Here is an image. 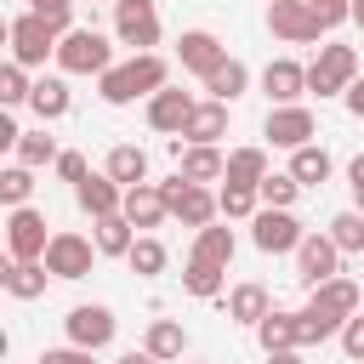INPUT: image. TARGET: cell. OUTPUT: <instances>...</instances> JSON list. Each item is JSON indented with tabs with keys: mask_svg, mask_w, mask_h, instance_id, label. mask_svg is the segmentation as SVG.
<instances>
[{
	"mask_svg": "<svg viewBox=\"0 0 364 364\" xmlns=\"http://www.w3.org/2000/svg\"><path fill=\"white\" fill-rule=\"evenodd\" d=\"M114 364H159V358H154V353H148V347H131V353H119V358H114Z\"/></svg>",
	"mask_w": 364,
	"mask_h": 364,
	"instance_id": "f907efd6",
	"label": "cell"
},
{
	"mask_svg": "<svg viewBox=\"0 0 364 364\" xmlns=\"http://www.w3.org/2000/svg\"><path fill=\"white\" fill-rule=\"evenodd\" d=\"M267 6H273V0H267Z\"/></svg>",
	"mask_w": 364,
	"mask_h": 364,
	"instance_id": "91938a15",
	"label": "cell"
},
{
	"mask_svg": "<svg viewBox=\"0 0 364 364\" xmlns=\"http://www.w3.org/2000/svg\"><path fill=\"white\" fill-rule=\"evenodd\" d=\"M336 341H341V353H347L353 364H364V318H358V313L341 324V336H336Z\"/></svg>",
	"mask_w": 364,
	"mask_h": 364,
	"instance_id": "ee69618b",
	"label": "cell"
},
{
	"mask_svg": "<svg viewBox=\"0 0 364 364\" xmlns=\"http://www.w3.org/2000/svg\"><path fill=\"white\" fill-rule=\"evenodd\" d=\"M57 28L46 23V17H34V11H23V17H11V57L23 63V68H46L51 57H57Z\"/></svg>",
	"mask_w": 364,
	"mask_h": 364,
	"instance_id": "5b68a950",
	"label": "cell"
},
{
	"mask_svg": "<svg viewBox=\"0 0 364 364\" xmlns=\"http://www.w3.org/2000/svg\"><path fill=\"white\" fill-rule=\"evenodd\" d=\"M256 210H262L256 188H245V182H222V188H216V216H228V222H250Z\"/></svg>",
	"mask_w": 364,
	"mask_h": 364,
	"instance_id": "1f68e13d",
	"label": "cell"
},
{
	"mask_svg": "<svg viewBox=\"0 0 364 364\" xmlns=\"http://www.w3.org/2000/svg\"><path fill=\"white\" fill-rule=\"evenodd\" d=\"M341 324L347 318H336V313H324V307H301L296 313V347H318V341H330V336H341Z\"/></svg>",
	"mask_w": 364,
	"mask_h": 364,
	"instance_id": "83f0119b",
	"label": "cell"
},
{
	"mask_svg": "<svg viewBox=\"0 0 364 364\" xmlns=\"http://www.w3.org/2000/svg\"><path fill=\"white\" fill-rule=\"evenodd\" d=\"M125 262H131V273H136V279H159V273H165V262H171V250H165L154 233H136V239H131V250H125Z\"/></svg>",
	"mask_w": 364,
	"mask_h": 364,
	"instance_id": "f546056e",
	"label": "cell"
},
{
	"mask_svg": "<svg viewBox=\"0 0 364 364\" xmlns=\"http://www.w3.org/2000/svg\"><path fill=\"white\" fill-rule=\"evenodd\" d=\"M330 154L318 148V142H301V148H290V176L301 182V188H324L330 182Z\"/></svg>",
	"mask_w": 364,
	"mask_h": 364,
	"instance_id": "484cf974",
	"label": "cell"
},
{
	"mask_svg": "<svg viewBox=\"0 0 364 364\" xmlns=\"http://www.w3.org/2000/svg\"><path fill=\"white\" fill-rule=\"evenodd\" d=\"M358 284H364V279H358Z\"/></svg>",
	"mask_w": 364,
	"mask_h": 364,
	"instance_id": "680465c9",
	"label": "cell"
},
{
	"mask_svg": "<svg viewBox=\"0 0 364 364\" xmlns=\"http://www.w3.org/2000/svg\"><path fill=\"white\" fill-rule=\"evenodd\" d=\"M262 136H267L273 148H301V142L318 136V119H313V108H301V102H273L267 119H262Z\"/></svg>",
	"mask_w": 364,
	"mask_h": 364,
	"instance_id": "9c48e42d",
	"label": "cell"
},
{
	"mask_svg": "<svg viewBox=\"0 0 364 364\" xmlns=\"http://www.w3.org/2000/svg\"><path fill=\"white\" fill-rule=\"evenodd\" d=\"M171 154H176V171L188 182H222V171H228V154L216 142H182V136H171Z\"/></svg>",
	"mask_w": 364,
	"mask_h": 364,
	"instance_id": "5bb4252c",
	"label": "cell"
},
{
	"mask_svg": "<svg viewBox=\"0 0 364 364\" xmlns=\"http://www.w3.org/2000/svg\"><path fill=\"white\" fill-rule=\"evenodd\" d=\"M262 176H267V148H233V154H228L222 182H245V188H256Z\"/></svg>",
	"mask_w": 364,
	"mask_h": 364,
	"instance_id": "e575fe53",
	"label": "cell"
},
{
	"mask_svg": "<svg viewBox=\"0 0 364 364\" xmlns=\"http://www.w3.org/2000/svg\"><path fill=\"white\" fill-rule=\"evenodd\" d=\"M6 353H11V336H6V330H0V358H6Z\"/></svg>",
	"mask_w": 364,
	"mask_h": 364,
	"instance_id": "9f6ffc18",
	"label": "cell"
},
{
	"mask_svg": "<svg viewBox=\"0 0 364 364\" xmlns=\"http://www.w3.org/2000/svg\"><path fill=\"white\" fill-rule=\"evenodd\" d=\"M222 136H228V102H216V97L193 102V114L182 125V142H222Z\"/></svg>",
	"mask_w": 364,
	"mask_h": 364,
	"instance_id": "44dd1931",
	"label": "cell"
},
{
	"mask_svg": "<svg viewBox=\"0 0 364 364\" xmlns=\"http://www.w3.org/2000/svg\"><path fill=\"white\" fill-rule=\"evenodd\" d=\"M313 307H324V313H336V318H353L358 313V301H364V284L358 279H324V284H313V296H307Z\"/></svg>",
	"mask_w": 364,
	"mask_h": 364,
	"instance_id": "ffe728a7",
	"label": "cell"
},
{
	"mask_svg": "<svg viewBox=\"0 0 364 364\" xmlns=\"http://www.w3.org/2000/svg\"><path fill=\"white\" fill-rule=\"evenodd\" d=\"M28 11H34V17H46L57 34H68V28H74V0H28Z\"/></svg>",
	"mask_w": 364,
	"mask_h": 364,
	"instance_id": "b9f144b4",
	"label": "cell"
},
{
	"mask_svg": "<svg viewBox=\"0 0 364 364\" xmlns=\"http://www.w3.org/2000/svg\"><path fill=\"white\" fill-rule=\"evenodd\" d=\"M267 28H273L284 46H313L318 34H330L324 17H318L307 0H273V6H267Z\"/></svg>",
	"mask_w": 364,
	"mask_h": 364,
	"instance_id": "ba28073f",
	"label": "cell"
},
{
	"mask_svg": "<svg viewBox=\"0 0 364 364\" xmlns=\"http://www.w3.org/2000/svg\"><path fill=\"white\" fill-rule=\"evenodd\" d=\"M28 199H34V171H28V165H6V171H0V205L17 210V205H28Z\"/></svg>",
	"mask_w": 364,
	"mask_h": 364,
	"instance_id": "ab89813d",
	"label": "cell"
},
{
	"mask_svg": "<svg viewBox=\"0 0 364 364\" xmlns=\"http://www.w3.org/2000/svg\"><path fill=\"white\" fill-rule=\"evenodd\" d=\"M46 245H51L46 216H40L34 205H17V210L6 216V250H11L17 262H40V256H46Z\"/></svg>",
	"mask_w": 364,
	"mask_h": 364,
	"instance_id": "7c38bea8",
	"label": "cell"
},
{
	"mask_svg": "<svg viewBox=\"0 0 364 364\" xmlns=\"http://www.w3.org/2000/svg\"><path fill=\"white\" fill-rule=\"evenodd\" d=\"M51 63L63 74H102V68H114V40L97 34V28H68L57 40V57Z\"/></svg>",
	"mask_w": 364,
	"mask_h": 364,
	"instance_id": "7a4b0ae2",
	"label": "cell"
},
{
	"mask_svg": "<svg viewBox=\"0 0 364 364\" xmlns=\"http://www.w3.org/2000/svg\"><path fill=\"white\" fill-rule=\"evenodd\" d=\"M108 6H114V0H108Z\"/></svg>",
	"mask_w": 364,
	"mask_h": 364,
	"instance_id": "94428289",
	"label": "cell"
},
{
	"mask_svg": "<svg viewBox=\"0 0 364 364\" xmlns=\"http://www.w3.org/2000/svg\"><path fill=\"white\" fill-rule=\"evenodd\" d=\"M119 210H125V222H131L136 233H148V228H159V222L171 216V210H165V193H159V182H136V188H125Z\"/></svg>",
	"mask_w": 364,
	"mask_h": 364,
	"instance_id": "e0dca14e",
	"label": "cell"
},
{
	"mask_svg": "<svg viewBox=\"0 0 364 364\" xmlns=\"http://www.w3.org/2000/svg\"><path fill=\"white\" fill-rule=\"evenodd\" d=\"M301 233H307V228L296 222V210H273V205H262V210L250 216V239H256L262 256H284V250H296Z\"/></svg>",
	"mask_w": 364,
	"mask_h": 364,
	"instance_id": "30bf717a",
	"label": "cell"
},
{
	"mask_svg": "<svg viewBox=\"0 0 364 364\" xmlns=\"http://www.w3.org/2000/svg\"><path fill=\"white\" fill-rule=\"evenodd\" d=\"M102 171H108L119 188H136V182H148V154H142L136 142H114L108 159H102Z\"/></svg>",
	"mask_w": 364,
	"mask_h": 364,
	"instance_id": "cb8c5ba5",
	"label": "cell"
},
{
	"mask_svg": "<svg viewBox=\"0 0 364 364\" xmlns=\"http://www.w3.org/2000/svg\"><path fill=\"white\" fill-rule=\"evenodd\" d=\"M57 176L80 188V182L91 176V165H85V154H80V148H63V154H57Z\"/></svg>",
	"mask_w": 364,
	"mask_h": 364,
	"instance_id": "7bdbcfd3",
	"label": "cell"
},
{
	"mask_svg": "<svg viewBox=\"0 0 364 364\" xmlns=\"http://www.w3.org/2000/svg\"><path fill=\"white\" fill-rule=\"evenodd\" d=\"M159 193H165V210L182 222V228H205V222H216V193L205 188V182H188L182 171L171 176V182H159Z\"/></svg>",
	"mask_w": 364,
	"mask_h": 364,
	"instance_id": "3957f363",
	"label": "cell"
},
{
	"mask_svg": "<svg viewBox=\"0 0 364 364\" xmlns=\"http://www.w3.org/2000/svg\"><path fill=\"white\" fill-rule=\"evenodd\" d=\"M46 273L51 279H85L91 273V262H97V245L85 239V233H74V228H63V233H51V245H46Z\"/></svg>",
	"mask_w": 364,
	"mask_h": 364,
	"instance_id": "52a82bcc",
	"label": "cell"
},
{
	"mask_svg": "<svg viewBox=\"0 0 364 364\" xmlns=\"http://www.w3.org/2000/svg\"><path fill=\"white\" fill-rule=\"evenodd\" d=\"M28 108L40 114V125L63 119V114L74 108V91H68V80H63V74H40V80L28 85Z\"/></svg>",
	"mask_w": 364,
	"mask_h": 364,
	"instance_id": "d6986e66",
	"label": "cell"
},
{
	"mask_svg": "<svg viewBox=\"0 0 364 364\" xmlns=\"http://www.w3.org/2000/svg\"><path fill=\"white\" fill-rule=\"evenodd\" d=\"M233 250H239V245H233V228H216V222H205V228L193 233V256H199V262H216V267H228V262H233Z\"/></svg>",
	"mask_w": 364,
	"mask_h": 364,
	"instance_id": "d6a6232c",
	"label": "cell"
},
{
	"mask_svg": "<svg viewBox=\"0 0 364 364\" xmlns=\"http://www.w3.org/2000/svg\"><path fill=\"white\" fill-rule=\"evenodd\" d=\"M74 199H80V210H85V216L97 222V216H114V210H119L125 188H119V182H114L108 171H102V176H85V182L74 188Z\"/></svg>",
	"mask_w": 364,
	"mask_h": 364,
	"instance_id": "7402d4cb",
	"label": "cell"
},
{
	"mask_svg": "<svg viewBox=\"0 0 364 364\" xmlns=\"http://www.w3.org/2000/svg\"><path fill=\"white\" fill-rule=\"evenodd\" d=\"M222 57H228V46H222L210 28H188V34L176 40V63H182L188 74H199V80H205V74H210Z\"/></svg>",
	"mask_w": 364,
	"mask_h": 364,
	"instance_id": "2e32d148",
	"label": "cell"
},
{
	"mask_svg": "<svg viewBox=\"0 0 364 364\" xmlns=\"http://www.w3.org/2000/svg\"><path fill=\"white\" fill-rule=\"evenodd\" d=\"M159 85H171V63L159 51H131L125 63H114V68L97 74V97L108 108H131L136 97H154Z\"/></svg>",
	"mask_w": 364,
	"mask_h": 364,
	"instance_id": "6da1fadb",
	"label": "cell"
},
{
	"mask_svg": "<svg viewBox=\"0 0 364 364\" xmlns=\"http://www.w3.org/2000/svg\"><path fill=\"white\" fill-rule=\"evenodd\" d=\"M267 364H301V347H279V353H267Z\"/></svg>",
	"mask_w": 364,
	"mask_h": 364,
	"instance_id": "816d5d0a",
	"label": "cell"
},
{
	"mask_svg": "<svg viewBox=\"0 0 364 364\" xmlns=\"http://www.w3.org/2000/svg\"><path fill=\"white\" fill-rule=\"evenodd\" d=\"M318 17H324V28H336V23H347V11H353V0H307Z\"/></svg>",
	"mask_w": 364,
	"mask_h": 364,
	"instance_id": "bcb514c9",
	"label": "cell"
},
{
	"mask_svg": "<svg viewBox=\"0 0 364 364\" xmlns=\"http://www.w3.org/2000/svg\"><path fill=\"white\" fill-rule=\"evenodd\" d=\"M46 279H51V273H46V262H17L6 290H11L17 301H40V296H46Z\"/></svg>",
	"mask_w": 364,
	"mask_h": 364,
	"instance_id": "f35d334b",
	"label": "cell"
},
{
	"mask_svg": "<svg viewBox=\"0 0 364 364\" xmlns=\"http://www.w3.org/2000/svg\"><path fill=\"white\" fill-rule=\"evenodd\" d=\"M11 267H17V256H11V250H0V290L11 284Z\"/></svg>",
	"mask_w": 364,
	"mask_h": 364,
	"instance_id": "f5cc1de1",
	"label": "cell"
},
{
	"mask_svg": "<svg viewBox=\"0 0 364 364\" xmlns=\"http://www.w3.org/2000/svg\"><path fill=\"white\" fill-rule=\"evenodd\" d=\"M57 154H63V148H57V136H51L46 125L17 136V165H28V171H46V165H57Z\"/></svg>",
	"mask_w": 364,
	"mask_h": 364,
	"instance_id": "4dcf8cb0",
	"label": "cell"
},
{
	"mask_svg": "<svg viewBox=\"0 0 364 364\" xmlns=\"http://www.w3.org/2000/svg\"><path fill=\"white\" fill-rule=\"evenodd\" d=\"M267 307H273L267 284H233V290H228V318H233V324H250V330H256V324L267 318Z\"/></svg>",
	"mask_w": 364,
	"mask_h": 364,
	"instance_id": "d4e9b609",
	"label": "cell"
},
{
	"mask_svg": "<svg viewBox=\"0 0 364 364\" xmlns=\"http://www.w3.org/2000/svg\"><path fill=\"white\" fill-rule=\"evenodd\" d=\"M324 233L336 239L341 256H358V250H364V210H341V216H330Z\"/></svg>",
	"mask_w": 364,
	"mask_h": 364,
	"instance_id": "74e56055",
	"label": "cell"
},
{
	"mask_svg": "<svg viewBox=\"0 0 364 364\" xmlns=\"http://www.w3.org/2000/svg\"><path fill=\"white\" fill-rule=\"evenodd\" d=\"M142 347H148L159 364H171V358H182V353H188V330H182L176 318H154V324H148V336H142Z\"/></svg>",
	"mask_w": 364,
	"mask_h": 364,
	"instance_id": "f1b7e54d",
	"label": "cell"
},
{
	"mask_svg": "<svg viewBox=\"0 0 364 364\" xmlns=\"http://www.w3.org/2000/svg\"><path fill=\"white\" fill-rule=\"evenodd\" d=\"M336 273H341L336 239H330V233H301V245H296V279L313 290V284H324V279H336Z\"/></svg>",
	"mask_w": 364,
	"mask_h": 364,
	"instance_id": "4fadbf2b",
	"label": "cell"
},
{
	"mask_svg": "<svg viewBox=\"0 0 364 364\" xmlns=\"http://www.w3.org/2000/svg\"><path fill=\"white\" fill-rule=\"evenodd\" d=\"M262 91H267V102H301L307 68H301L296 57H273V63L262 68Z\"/></svg>",
	"mask_w": 364,
	"mask_h": 364,
	"instance_id": "ac0fdd59",
	"label": "cell"
},
{
	"mask_svg": "<svg viewBox=\"0 0 364 364\" xmlns=\"http://www.w3.org/2000/svg\"><path fill=\"white\" fill-rule=\"evenodd\" d=\"M358 210H364V199H358Z\"/></svg>",
	"mask_w": 364,
	"mask_h": 364,
	"instance_id": "6f0895ef",
	"label": "cell"
},
{
	"mask_svg": "<svg viewBox=\"0 0 364 364\" xmlns=\"http://www.w3.org/2000/svg\"><path fill=\"white\" fill-rule=\"evenodd\" d=\"M40 364H97V353L68 341V347H46V353H40Z\"/></svg>",
	"mask_w": 364,
	"mask_h": 364,
	"instance_id": "f6af8a7d",
	"label": "cell"
},
{
	"mask_svg": "<svg viewBox=\"0 0 364 364\" xmlns=\"http://www.w3.org/2000/svg\"><path fill=\"white\" fill-rule=\"evenodd\" d=\"M256 199H262V205H273V210H290V205L301 199V182H296L290 171H267V176L256 182Z\"/></svg>",
	"mask_w": 364,
	"mask_h": 364,
	"instance_id": "d590c367",
	"label": "cell"
},
{
	"mask_svg": "<svg viewBox=\"0 0 364 364\" xmlns=\"http://www.w3.org/2000/svg\"><path fill=\"white\" fill-rule=\"evenodd\" d=\"M205 91H210L216 102H228V108H233V102H239V97L250 91V68H245L239 57H222V63H216V68L205 74Z\"/></svg>",
	"mask_w": 364,
	"mask_h": 364,
	"instance_id": "603a6c76",
	"label": "cell"
},
{
	"mask_svg": "<svg viewBox=\"0 0 364 364\" xmlns=\"http://www.w3.org/2000/svg\"><path fill=\"white\" fill-rule=\"evenodd\" d=\"M131 239H136V228L125 222V210H114V216H97V222H91V245H97V256H125V250H131Z\"/></svg>",
	"mask_w": 364,
	"mask_h": 364,
	"instance_id": "4316f807",
	"label": "cell"
},
{
	"mask_svg": "<svg viewBox=\"0 0 364 364\" xmlns=\"http://www.w3.org/2000/svg\"><path fill=\"white\" fill-rule=\"evenodd\" d=\"M114 40L131 51L159 46V6L154 0H114Z\"/></svg>",
	"mask_w": 364,
	"mask_h": 364,
	"instance_id": "8992f818",
	"label": "cell"
},
{
	"mask_svg": "<svg viewBox=\"0 0 364 364\" xmlns=\"http://www.w3.org/2000/svg\"><path fill=\"white\" fill-rule=\"evenodd\" d=\"M17 119H11V108H0V154H17Z\"/></svg>",
	"mask_w": 364,
	"mask_h": 364,
	"instance_id": "c3c4849f",
	"label": "cell"
},
{
	"mask_svg": "<svg viewBox=\"0 0 364 364\" xmlns=\"http://www.w3.org/2000/svg\"><path fill=\"white\" fill-rule=\"evenodd\" d=\"M341 102H347V114H353V119H364V68H358V80L341 91Z\"/></svg>",
	"mask_w": 364,
	"mask_h": 364,
	"instance_id": "7dc6e473",
	"label": "cell"
},
{
	"mask_svg": "<svg viewBox=\"0 0 364 364\" xmlns=\"http://www.w3.org/2000/svg\"><path fill=\"white\" fill-rule=\"evenodd\" d=\"M28 85H34V80H28V68H23L17 57H6V63H0V108L28 102Z\"/></svg>",
	"mask_w": 364,
	"mask_h": 364,
	"instance_id": "60d3db41",
	"label": "cell"
},
{
	"mask_svg": "<svg viewBox=\"0 0 364 364\" xmlns=\"http://www.w3.org/2000/svg\"><path fill=\"white\" fill-rule=\"evenodd\" d=\"M347 23H353V28H364V0H353V11H347Z\"/></svg>",
	"mask_w": 364,
	"mask_h": 364,
	"instance_id": "db71d44e",
	"label": "cell"
},
{
	"mask_svg": "<svg viewBox=\"0 0 364 364\" xmlns=\"http://www.w3.org/2000/svg\"><path fill=\"white\" fill-rule=\"evenodd\" d=\"M63 330H68V341H74V347H91V353H102V347L114 341L119 318H114V307H102V301H80V307H68Z\"/></svg>",
	"mask_w": 364,
	"mask_h": 364,
	"instance_id": "8fae6325",
	"label": "cell"
},
{
	"mask_svg": "<svg viewBox=\"0 0 364 364\" xmlns=\"http://www.w3.org/2000/svg\"><path fill=\"white\" fill-rule=\"evenodd\" d=\"M193 102H199V97H188V91H176V85H159V91L148 97V125H154V131H165V136H182V125H188Z\"/></svg>",
	"mask_w": 364,
	"mask_h": 364,
	"instance_id": "9a60e30c",
	"label": "cell"
},
{
	"mask_svg": "<svg viewBox=\"0 0 364 364\" xmlns=\"http://www.w3.org/2000/svg\"><path fill=\"white\" fill-rule=\"evenodd\" d=\"M0 46H11V17H0Z\"/></svg>",
	"mask_w": 364,
	"mask_h": 364,
	"instance_id": "11a10c76",
	"label": "cell"
},
{
	"mask_svg": "<svg viewBox=\"0 0 364 364\" xmlns=\"http://www.w3.org/2000/svg\"><path fill=\"white\" fill-rule=\"evenodd\" d=\"M347 188H353V199H364V154L347 165Z\"/></svg>",
	"mask_w": 364,
	"mask_h": 364,
	"instance_id": "681fc988",
	"label": "cell"
},
{
	"mask_svg": "<svg viewBox=\"0 0 364 364\" xmlns=\"http://www.w3.org/2000/svg\"><path fill=\"white\" fill-rule=\"evenodd\" d=\"M222 273H228V267L188 256V267H182V290H188V296H199V301H216V296H222Z\"/></svg>",
	"mask_w": 364,
	"mask_h": 364,
	"instance_id": "836d02e7",
	"label": "cell"
},
{
	"mask_svg": "<svg viewBox=\"0 0 364 364\" xmlns=\"http://www.w3.org/2000/svg\"><path fill=\"white\" fill-rule=\"evenodd\" d=\"M358 80V51L353 46H318V57L307 63V91L318 97H341Z\"/></svg>",
	"mask_w": 364,
	"mask_h": 364,
	"instance_id": "277c9868",
	"label": "cell"
},
{
	"mask_svg": "<svg viewBox=\"0 0 364 364\" xmlns=\"http://www.w3.org/2000/svg\"><path fill=\"white\" fill-rule=\"evenodd\" d=\"M256 341H262V353L296 347V313H279V307H267V318L256 324Z\"/></svg>",
	"mask_w": 364,
	"mask_h": 364,
	"instance_id": "8d00e7d4",
	"label": "cell"
}]
</instances>
